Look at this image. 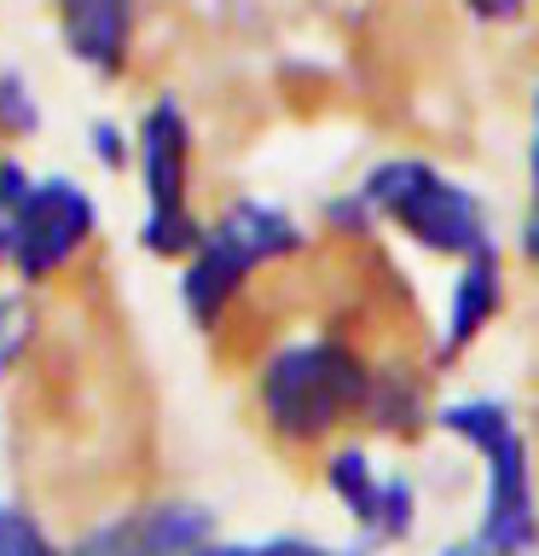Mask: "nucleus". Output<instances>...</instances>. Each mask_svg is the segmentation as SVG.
Wrapping results in <instances>:
<instances>
[{
  "label": "nucleus",
  "instance_id": "20e7f679",
  "mask_svg": "<svg viewBox=\"0 0 539 556\" xmlns=\"http://www.w3.org/2000/svg\"><path fill=\"white\" fill-rule=\"evenodd\" d=\"M128 168L139 174V243L156 261H186L203 238V220L191 208V174H198V134L174 93H156L134 122V156Z\"/></svg>",
  "mask_w": 539,
  "mask_h": 556
},
{
  "label": "nucleus",
  "instance_id": "1a4fd4ad",
  "mask_svg": "<svg viewBox=\"0 0 539 556\" xmlns=\"http://www.w3.org/2000/svg\"><path fill=\"white\" fill-rule=\"evenodd\" d=\"M325 486L342 498V510L365 528V539H406L412 533V486L400 476H377V464L360 446L325 452Z\"/></svg>",
  "mask_w": 539,
  "mask_h": 556
},
{
  "label": "nucleus",
  "instance_id": "7ed1b4c3",
  "mask_svg": "<svg viewBox=\"0 0 539 556\" xmlns=\"http://www.w3.org/2000/svg\"><path fill=\"white\" fill-rule=\"evenodd\" d=\"M308 250V232L296 226L285 208L261 203V198H233L215 220H203L198 250L180 267V307L198 330L226 325V313L238 307V295L250 290V278L273 261H290Z\"/></svg>",
  "mask_w": 539,
  "mask_h": 556
},
{
  "label": "nucleus",
  "instance_id": "6e6552de",
  "mask_svg": "<svg viewBox=\"0 0 539 556\" xmlns=\"http://www.w3.org/2000/svg\"><path fill=\"white\" fill-rule=\"evenodd\" d=\"M139 17H146V0H52V24H59L70 64H82L99 81L128 76Z\"/></svg>",
  "mask_w": 539,
  "mask_h": 556
},
{
  "label": "nucleus",
  "instance_id": "f257e3e1",
  "mask_svg": "<svg viewBox=\"0 0 539 556\" xmlns=\"http://www.w3.org/2000/svg\"><path fill=\"white\" fill-rule=\"evenodd\" d=\"M383 359H372L354 337L319 330V337L278 342L255 371L261 429L285 452H325L348 424L372 412Z\"/></svg>",
  "mask_w": 539,
  "mask_h": 556
},
{
  "label": "nucleus",
  "instance_id": "dca6fc26",
  "mask_svg": "<svg viewBox=\"0 0 539 556\" xmlns=\"http://www.w3.org/2000/svg\"><path fill=\"white\" fill-rule=\"evenodd\" d=\"M476 17H487V24H511V17L528 12V0H464Z\"/></svg>",
  "mask_w": 539,
  "mask_h": 556
},
{
  "label": "nucleus",
  "instance_id": "2eb2a0df",
  "mask_svg": "<svg viewBox=\"0 0 539 556\" xmlns=\"http://www.w3.org/2000/svg\"><path fill=\"white\" fill-rule=\"evenodd\" d=\"M522 250L539 267V93H534V215H528V232H522Z\"/></svg>",
  "mask_w": 539,
  "mask_h": 556
},
{
  "label": "nucleus",
  "instance_id": "423d86ee",
  "mask_svg": "<svg viewBox=\"0 0 539 556\" xmlns=\"http://www.w3.org/2000/svg\"><path fill=\"white\" fill-rule=\"evenodd\" d=\"M441 429H452L464 446L481 452L487 469V498H481V528L476 539L493 556H528L539 545V498H534V464H528V434L499 400H459L441 412Z\"/></svg>",
  "mask_w": 539,
  "mask_h": 556
},
{
  "label": "nucleus",
  "instance_id": "f8f14e48",
  "mask_svg": "<svg viewBox=\"0 0 539 556\" xmlns=\"http://www.w3.org/2000/svg\"><path fill=\"white\" fill-rule=\"evenodd\" d=\"M0 556H64V545H52V533L24 504H0Z\"/></svg>",
  "mask_w": 539,
  "mask_h": 556
},
{
  "label": "nucleus",
  "instance_id": "9b49d317",
  "mask_svg": "<svg viewBox=\"0 0 539 556\" xmlns=\"http://www.w3.org/2000/svg\"><path fill=\"white\" fill-rule=\"evenodd\" d=\"M41 134V93L24 70L0 64V139H35Z\"/></svg>",
  "mask_w": 539,
  "mask_h": 556
},
{
  "label": "nucleus",
  "instance_id": "39448f33",
  "mask_svg": "<svg viewBox=\"0 0 539 556\" xmlns=\"http://www.w3.org/2000/svg\"><path fill=\"white\" fill-rule=\"evenodd\" d=\"M360 208L452 261L493 250L481 198L469 186H459L452 174H441L435 163H424V156H389V163H377L360 186Z\"/></svg>",
  "mask_w": 539,
  "mask_h": 556
},
{
  "label": "nucleus",
  "instance_id": "4468645a",
  "mask_svg": "<svg viewBox=\"0 0 539 556\" xmlns=\"http://www.w3.org/2000/svg\"><path fill=\"white\" fill-rule=\"evenodd\" d=\"M87 151H93V163L122 174V168H128V156H134V134H122L116 122H93V128H87Z\"/></svg>",
  "mask_w": 539,
  "mask_h": 556
},
{
  "label": "nucleus",
  "instance_id": "f3484780",
  "mask_svg": "<svg viewBox=\"0 0 539 556\" xmlns=\"http://www.w3.org/2000/svg\"><path fill=\"white\" fill-rule=\"evenodd\" d=\"M441 556H493V551H487L481 539H464V545H447Z\"/></svg>",
  "mask_w": 539,
  "mask_h": 556
},
{
  "label": "nucleus",
  "instance_id": "ddd939ff",
  "mask_svg": "<svg viewBox=\"0 0 539 556\" xmlns=\"http://www.w3.org/2000/svg\"><path fill=\"white\" fill-rule=\"evenodd\" d=\"M29 330H35V313L17 290H0V382L12 377V365L24 359L29 348Z\"/></svg>",
  "mask_w": 539,
  "mask_h": 556
},
{
  "label": "nucleus",
  "instance_id": "9d476101",
  "mask_svg": "<svg viewBox=\"0 0 539 556\" xmlns=\"http://www.w3.org/2000/svg\"><path fill=\"white\" fill-rule=\"evenodd\" d=\"M504 302V278H499V250H481L464 261L459 285H452V307H447V337H441V359H459L487 325L499 319Z\"/></svg>",
  "mask_w": 539,
  "mask_h": 556
},
{
  "label": "nucleus",
  "instance_id": "f03ea898",
  "mask_svg": "<svg viewBox=\"0 0 539 556\" xmlns=\"http://www.w3.org/2000/svg\"><path fill=\"white\" fill-rule=\"evenodd\" d=\"M99 238L93 191L70 174H29L17 156H0V273L17 285H52Z\"/></svg>",
  "mask_w": 539,
  "mask_h": 556
},
{
  "label": "nucleus",
  "instance_id": "0eeeda50",
  "mask_svg": "<svg viewBox=\"0 0 539 556\" xmlns=\"http://www.w3.org/2000/svg\"><path fill=\"white\" fill-rule=\"evenodd\" d=\"M209 539H215V516L203 504L156 498L87 528L76 545H64V556H198Z\"/></svg>",
  "mask_w": 539,
  "mask_h": 556
}]
</instances>
